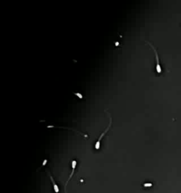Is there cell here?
I'll return each instance as SVG.
<instances>
[{"label": "cell", "instance_id": "6da1fadb", "mask_svg": "<svg viewBox=\"0 0 181 193\" xmlns=\"http://www.w3.org/2000/svg\"><path fill=\"white\" fill-rule=\"evenodd\" d=\"M105 113H107V114L108 115V116H109V118H110V121H109V124H108V127H106V129H105V131L103 132L102 133V134H101V136H100V137L98 138V139L97 140L96 143H95V149H96V150H98V149H100V147H101V140H102L103 137H104V135H105V134H106L107 132H108V131H109V129L111 128V124H112V117H111V115H110V113H108V112L105 110Z\"/></svg>", "mask_w": 181, "mask_h": 193}, {"label": "cell", "instance_id": "7a4b0ae2", "mask_svg": "<svg viewBox=\"0 0 181 193\" xmlns=\"http://www.w3.org/2000/svg\"><path fill=\"white\" fill-rule=\"evenodd\" d=\"M147 43H148L150 47H151L152 49H153V52H154L155 53V55H156V72H157L158 74H161L162 72V69H161V66L160 65V62H159V55H158V53L157 51H156V50L155 49V47H153V45L151 44L150 43H149V42H147Z\"/></svg>", "mask_w": 181, "mask_h": 193}, {"label": "cell", "instance_id": "3957f363", "mask_svg": "<svg viewBox=\"0 0 181 193\" xmlns=\"http://www.w3.org/2000/svg\"><path fill=\"white\" fill-rule=\"evenodd\" d=\"M76 164H77V163H76V161L75 160H73L72 161V173L70 174V175H69V179H68V180L66 181V185H65V193H66V185H67V183L68 182H69V180H70V179L72 178V175H74V170L75 168H76Z\"/></svg>", "mask_w": 181, "mask_h": 193}, {"label": "cell", "instance_id": "277c9868", "mask_svg": "<svg viewBox=\"0 0 181 193\" xmlns=\"http://www.w3.org/2000/svg\"><path fill=\"white\" fill-rule=\"evenodd\" d=\"M47 127H48V128H50V127H51V128H53V127H55V128H61V129H66V130H72V131L76 132L79 133V134H81L82 135H83L84 137H86V138L88 137V135H86L85 134H84V133H82V132H78L77 130H74V129L68 128V127H55V126H53V125H49V126H47Z\"/></svg>", "mask_w": 181, "mask_h": 193}, {"label": "cell", "instance_id": "5b68a950", "mask_svg": "<svg viewBox=\"0 0 181 193\" xmlns=\"http://www.w3.org/2000/svg\"><path fill=\"white\" fill-rule=\"evenodd\" d=\"M49 176H50V180H51L52 182H53V188H54L55 192L56 193H59V192H60V189H59L58 185H57V184L55 183V182L54 179H53V178L51 176V175H50V173H49Z\"/></svg>", "mask_w": 181, "mask_h": 193}, {"label": "cell", "instance_id": "8992f818", "mask_svg": "<svg viewBox=\"0 0 181 193\" xmlns=\"http://www.w3.org/2000/svg\"><path fill=\"white\" fill-rule=\"evenodd\" d=\"M74 94L75 96H77L78 98H81V99H82V98H83V96H82V94H80V93H79V92L74 93Z\"/></svg>", "mask_w": 181, "mask_h": 193}, {"label": "cell", "instance_id": "52a82bcc", "mask_svg": "<svg viewBox=\"0 0 181 193\" xmlns=\"http://www.w3.org/2000/svg\"><path fill=\"white\" fill-rule=\"evenodd\" d=\"M144 187H151L152 184L151 183H144Z\"/></svg>", "mask_w": 181, "mask_h": 193}, {"label": "cell", "instance_id": "ba28073f", "mask_svg": "<svg viewBox=\"0 0 181 193\" xmlns=\"http://www.w3.org/2000/svg\"><path fill=\"white\" fill-rule=\"evenodd\" d=\"M46 163H47V160H45L44 162H43V165H45V164H46Z\"/></svg>", "mask_w": 181, "mask_h": 193}]
</instances>
